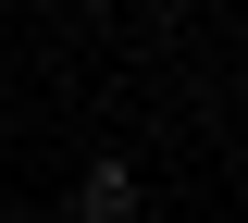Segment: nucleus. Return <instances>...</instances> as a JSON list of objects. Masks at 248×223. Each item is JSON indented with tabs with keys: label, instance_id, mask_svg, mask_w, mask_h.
<instances>
[{
	"label": "nucleus",
	"instance_id": "f257e3e1",
	"mask_svg": "<svg viewBox=\"0 0 248 223\" xmlns=\"http://www.w3.org/2000/svg\"><path fill=\"white\" fill-rule=\"evenodd\" d=\"M75 211H87V223H124V211H137V174H124V161H87Z\"/></svg>",
	"mask_w": 248,
	"mask_h": 223
}]
</instances>
